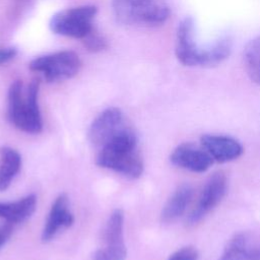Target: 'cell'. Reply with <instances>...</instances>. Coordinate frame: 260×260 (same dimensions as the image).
Here are the masks:
<instances>
[{
  "mask_svg": "<svg viewBox=\"0 0 260 260\" xmlns=\"http://www.w3.org/2000/svg\"><path fill=\"white\" fill-rule=\"evenodd\" d=\"M193 197V188L189 184L180 185L165 204L160 218L165 223H170L181 217L189 206Z\"/></svg>",
  "mask_w": 260,
  "mask_h": 260,
  "instance_id": "obj_13",
  "label": "cell"
},
{
  "mask_svg": "<svg viewBox=\"0 0 260 260\" xmlns=\"http://www.w3.org/2000/svg\"><path fill=\"white\" fill-rule=\"evenodd\" d=\"M256 244L246 234H237L229 240L218 260H251Z\"/></svg>",
  "mask_w": 260,
  "mask_h": 260,
  "instance_id": "obj_16",
  "label": "cell"
},
{
  "mask_svg": "<svg viewBox=\"0 0 260 260\" xmlns=\"http://www.w3.org/2000/svg\"><path fill=\"white\" fill-rule=\"evenodd\" d=\"M201 146L210 154L213 160L226 162L240 157L244 151L242 144L226 135L205 134L200 138Z\"/></svg>",
  "mask_w": 260,
  "mask_h": 260,
  "instance_id": "obj_10",
  "label": "cell"
},
{
  "mask_svg": "<svg viewBox=\"0 0 260 260\" xmlns=\"http://www.w3.org/2000/svg\"><path fill=\"white\" fill-rule=\"evenodd\" d=\"M112 7L119 22L132 26H158L170 16L167 0H113Z\"/></svg>",
  "mask_w": 260,
  "mask_h": 260,
  "instance_id": "obj_4",
  "label": "cell"
},
{
  "mask_svg": "<svg viewBox=\"0 0 260 260\" xmlns=\"http://www.w3.org/2000/svg\"><path fill=\"white\" fill-rule=\"evenodd\" d=\"M83 43H84V46L92 51V52H96V51H101L103 49L106 48L107 46V43H106V40L100 36L99 34H96L94 31V29L89 34L87 35L83 40Z\"/></svg>",
  "mask_w": 260,
  "mask_h": 260,
  "instance_id": "obj_18",
  "label": "cell"
},
{
  "mask_svg": "<svg viewBox=\"0 0 260 260\" xmlns=\"http://www.w3.org/2000/svg\"><path fill=\"white\" fill-rule=\"evenodd\" d=\"M74 222V216L69 208V198L63 193L60 194L52 204L48 219L42 232L44 243L51 241L62 228H69Z\"/></svg>",
  "mask_w": 260,
  "mask_h": 260,
  "instance_id": "obj_12",
  "label": "cell"
},
{
  "mask_svg": "<svg viewBox=\"0 0 260 260\" xmlns=\"http://www.w3.org/2000/svg\"><path fill=\"white\" fill-rule=\"evenodd\" d=\"M252 260H260V245H257L252 257Z\"/></svg>",
  "mask_w": 260,
  "mask_h": 260,
  "instance_id": "obj_23",
  "label": "cell"
},
{
  "mask_svg": "<svg viewBox=\"0 0 260 260\" xmlns=\"http://www.w3.org/2000/svg\"><path fill=\"white\" fill-rule=\"evenodd\" d=\"M16 54H17V51L15 48L0 46V65L11 60Z\"/></svg>",
  "mask_w": 260,
  "mask_h": 260,
  "instance_id": "obj_20",
  "label": "cell"
},
{
  "mask_svg": "<svg viewBox=\"0 0 260 260\" xmlns=\"http://www.w3.org/2000/svg\"><path fill=\"white\" fill-rule=\"evenodd\" d=\"M170 160L178 168L193 173H203L213 162V158L202 146L199 147L192 143L178 145L171 153Z\"/></svg>",
  "mask_w": 260,
  "mask_h": 260,
  "instance_id": "obj_9",
  "label": "cell"
},
{
  "mask_svg": "<svg viewBox=\"0 0 260 260\" xmlns=\"http://www.w3.org/2000/svg\"><path fill=\"white\" fill-rule=\"evenodd\" d=\"M96 11L93 5L67 8L55 13L49 25L54 34L83 40L93 30L92 21Z\"/></svg>",
  "mask_w": 260,
  "mask_h": 260,
  "instance_id": "obj_5",
  "label": "cell"
},
{
  "mask_svg": "<svg viewBox=\"0 0 260 260\" xmlns=\"http://www.w3.org/2000/svg\"><path fill=\"white\" fill-rule=\"evenodd\" d=\"M28 66L31 71L42 74L48 82H56L76 75L81 61L73 51L63 50L35 58Z\"/></svg>",
  "mask_w": 260,
  "mask_h": 260,
  "instance_id": "obj_6",
  "label": "cell"
},
{
  "mask_svg": "<svg viewBox=\"0 0 260 260\" xmlns=\"http://www.w3.org/2000/svg\"><path fill=\"white\" fill-rule=\"evenodd\" d=\"M243 64L248 76L260 85V35L246 46L243 53Z\"/></svg>",
  "mask_w": 260,
  "mask_h": 260,
  "instance_id": "obj_17",
  "label": "cell"
},
{
  "mask_svg": "<svg viewBox=\"0 0 260 260\" xmlns=\"http://www.w3.org/2000/svg\"><path fill=\"white\" fill-rule=\"evenodd\" d=\"M12 223L7 222L5 225L0 228V248L7 242L12 234Z\"/></svg>",
  "mask_w": 260,
  "mask_h": 260,
  "instance_id": "obj_21",
  "label": "cell"
},
{
  "mask_svg": "<svg viewBox=\"0 0 260 260\" xmlns=\"http://www.w3.org/2000/svg\"><path fill=\"white\" fill-rule=\"evenodd\" d=\"M228 190V179L224 173H214L206 181L197 201L188 215V223L195 224L213 210L222 200Z\"/></svg>",
  "mask_w": 260,
  "mask_h": 260,
  "instance_id": "obj_7",
  "label": "cell"
},
{
  "mask_svg": "<svg viewBox=\"0 0 260 260\" xmlns=\"http://www.w3.org/2000/svg\"><path fill=\"white\" fill-rule=\"evenodd\" d=\"M95 162L131 179L139 178L143 173V160L138 151V139L131 126L106 142L98 152Z\"/></svg>",
  "mask_w": 260,
  "mask_h": 260,
  "instance_id": "obj_2",
  "label": "cell"
},
{
  "mask_svg": "<svg viewBox=\"0 0 260 260\" xmlns=\"http://www.w3.org/2000/svg\"><path fill=\"white\" fill-rule=\"evenodd\" d=\"M199 255L196 248L192 246H186L175 251L169 257V260H198Z\"/></svg>",
  "mask_w": 260,
  "mask_h": 260,
  "instance_id": "obj_19",
  "label": "cell"
},
{
  "mask_svg": "<svg viewBox=\"0 0 260 260\" xmlns=\"http://www.w3.org/2000/svg\"><path fill=\"white\" fill-rule=\"evenodd\" d=\"M92 260H110V258L105 250H98L94 253Z\"/></svg>",
  "mask_w": 260,
  "mask_h": 260,
  "instance_id": "obj_22",
  "label": "cell"
},
{
  "mask_svg": "<svg viewBox=\"0 0 260 260\" xmlns=\"http://www.w3.org/2000/svg\"><path fill=\"white\" fill-rule=\"evenodd\" d=\"M128 126L130 125L120 109L108 108L92 121L88 130V139L94 146L102 147Z\"/></svg>",
  "mask_w": 260,
  "mask_h": 260,
  "instance_id": "obj_8",
  "label": "cell"
},
{
  "mask_svg": "<svg viewBox=\"0 0 260 260\" xmlns=\"http://www.w3.org/2000/svg\"><path fill=\"white\" fill-rule=\"evenodd\" d=\"M37 197L27 195L13 202H0V218L9 223H17L28 218L36 210Z\"/></svg>",
  "mask_w": 260,
  "mask_h": 260,
  "instance_id": "obj_14",
  "label": "cell"
},
{
  "mask_svg": "<svg viewBox=\"0 0 260 260\" xmlns=\"http://www.w3.org/2000/svg\"><path fill=\"white\" fill-rule=\"evenodd\" d=\"M232 47L233 40L229 36L221 37L208 46H198L195 39V23L192 17H185L178 25L175 53L177 59L185 66H216L230 56Z\"/></svg>",
  "mask_w": 260,
  "mask_h": 260,
  "instance_id": "obj_1",
  "label": "cell"
},
{
  "mask_svg": "<svg viewBox=\"0 0 260 260\" xmlns=\"http://www.w3.org/2000/svg\"><path fill=\"white\" fill-rule=\"evenodd\" d=\"M124 226V212L121 209H115L110 215L106 230V252L110 260H125L127 250L123 235Z\"/></svg>",
  "mask_w": 260,
  "mask_h": 260,
  "instance_id": "obj_11",
  "label": "cell"
},
{
  "mask_svg": "<svg viewBox=\"0 0 260 260\" xmlns=\"http://www.w3.org/2000/svg\"><path fill=\"white\" fill-rule=\"evenodd\" d=\"M40 81L34 79L26 89L21 80L11 83L7 94L8 119L17 129L38 134L43 129V121L38 103Z\"/></svg>",
  "mask_w": 260,
  "mask_h": 260,
  "instance_id": "obj_3",
  "label": "cell"
},
{
  "mask_svg": "<svg viewBox=\"0 0 260 260\" xmlns=\"http://www.w3.org/2000/svg\"><path fill=\"white\" fill-rule=\"evenodd\" d=\"M21 167V156L17 150L3 146L0 148V191L6 190Z\"/></svg>",
  "mask_w": 260,
  "mask_h": 260,
  "instance_id": "obj_15",
  "label": "cell"
}]
</instances>
